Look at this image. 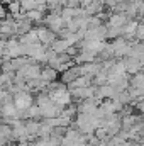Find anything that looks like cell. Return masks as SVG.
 Listing matches in <instances>:
<instances>
[{"label": "cell", "instance_id": "1", "mask_svg": "<svg viewBox=\"0 0 144 146\" xmlns=\"http://www.w3.org/2000/svg\"><path fill=\"white\" fill-rule=\"evenodd\" d=\"M14 104L20 112H26L27 109H31L34 106V97L29 92H19L14 95Z\"/></svg>", "mask_w": 144, "mask_h": 146}, {"label": "cell", "instance_id": "3", "mask_svg": "<svg viewBox=\"0 0 144 146\" xmlns=\"http://www.w3.org/2000/svg\"><path fill=\"white\" fill-rule=\"evenodd\" d=\"M127 24V14H122V12H115L108 17L107 27H124Z\"/></svg>", "mask_w": 144, "mask_h": 146}, {"label": "cell", "instance_id": "4", "mask_svg": "<svg viewBox=\"0 0 144 146\" xmlns=\"http://www.w3.org/2000/svg\"><path fill=\"white\" fill-rule=\"evenodd\" d=\"M58 70H54V68H51V66H44L42 68V72H41V80H44V82H48V83H54V80L58 78Z\"/></svg>", "mask_w": 144, "mask_h": 146}, {"label": "cell", "instance_id": "5", "mask_svg": "<svg viewBox=\"0 0 144 146\" xmlns=\"http://www.w3.org/2000/svg\"><path fill=\"white\" fill-rule=\"evenodd\" d=\"M26 17H27L31 22H41V21H44V14L39 12V10H32V12L26 14Z\"/></svg>", "mask_w": 144, "mask_h": 146}, {"label": "cell", "instance_id": "2", "mask_svg": "<svg viewBox=\"0 0 144 146\" xmlns=\"http://www.w3.org/2000/svg\"><path fill=\"white\" fill-rule=\"evenodd\" d=\"M37 36H39V42L44 44V46H53V44L59 39L58 34H56L54 31H51L48 26L39 27V29H37Z\"/></svg>", "mask_w": 144, "mask_h": 146}]
</instances>
